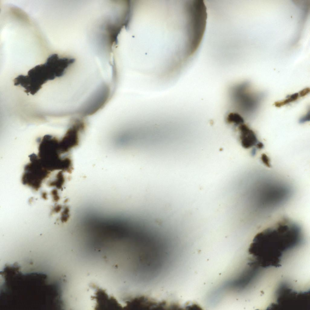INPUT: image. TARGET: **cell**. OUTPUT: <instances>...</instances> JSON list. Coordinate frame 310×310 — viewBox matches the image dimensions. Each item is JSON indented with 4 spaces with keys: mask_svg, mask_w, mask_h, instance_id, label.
I'll return each instance as SVG.
<instances>
[{
    "mask_svg": "<svg viewBox=\"0 0 310 310\" xmlns=\"http://www.w3.org/2000/svg\"><path fill=\"white\" fill-rule=\"evenodd\" d=\"M94 298L97 302V308H105H105L108 309L110 308H122L114 298H108L105 291L100 288L97 289Z\"/></svg>",
    "mask_w": 310,
    "mask_h": 310,
    "instance_id": "7",
    "label": "cell"
},
{
    "mask_svg": "<svg viewBox=\"0 0 310 310\" xmlns=\"http://www.w3.org/2000/svg\"><path fill=\"white\" fill-rule=\"evenodd\" d=\"M261 158L263 163L266 166L268 167H271V165L269 162V157L265 154H262L261 156Z\"/></svg>",
    "mask_w": 310,
    "mask_h": 310,
    "instance_id": "11",
    "label": "cell"
},
{
    "mask_svg": "<svg viewBox=\"0 0 310 310\" xmlns=\"http://www.w3.org/2000/svg\"><path fill=\"white\" fill-rule=\"evenodd\" d=\"M29 157L30 162L24 167L22 182L23 184L38 191L43 180L49 177L51 172L43 167L37 155L32 154Z\"/></svg>",
    "mask_w": 310,
    "mask_h": 310,
    "instance_id": "5",
    "label": "cell"
},
{
    "mask_svg": "<svg viewBox=\"0 0 310 310\" xmlns=\"http://www.w3.org/2000/svg\"><path fill=\"white\" fill-rule=\"evenodd\" d=\"M299 96L298 93H296L287 96V98L280 101L275 102L274 105L277 107H280L289 103L296 100Z\"/></svg>",
    "mask_w": 310,
    "mask_h": 310,
    "instance_id": "10",
    "label": "cell"
},
{
    "mask_svg": "<svg viewBox=\"0 0 310 310\" xmlns=\"http://www.w3.org/2000/svg\"><path fill=\"white\" fill-rule=\"evenodd\" d=\"M38 139V156L43 167L50 172L56 170L70 172L71 160L68 157L61 156L59 141L50 135H45Z\"/></svg>",
    "mask_w": 310,
    "mask_h": 310,
    "instance_id": "4",
    "label": "cell"
},
{
    "mask_svg": "<svg viewBox=\"0 0 310 310\" xmlns=\"http://www.w3.org/2000/svg\"><path fill=\"white\" fill-rule=\"evenodd\" d=\"M67 64L64 58L56 54L50 55L44 64L38 65L30 69L27 75H20L14 80L15 86L20 85L25 92L34 95L49 80L64 76Z\"/></svg>",
    "mask_w": 310,
    "mask_h": 310,
    "instance_id": "3",
    "label": "cell"
},
{
    "mask_svg": "<svg viewBox=\"0 0 310 310\" xmlns=\"http://www.w3.org/2000/svg\"><path fill=\"white\" fill-rule=\"evenodd\" d=\"M227 120L228 122L234 124L236 126L243 124L244 122L242 117L240 115L236 113H229L228 115Z\"/></svg>",
    "mask_w": 310,
    "mask_h": 310,
    "instance_id": "9",
    "label": "cell"
},
{
    "mask_svg": "<svg viewBox=\"0 0 310 310\" xmlns=\"http://www.w3.org/2000/svg\"><path fill=\"white\" fill-rule=\"evenodd\" d=\"M64 181L63 171H60L56 175L55 179L49 183L48 185L50 186H55L58 188L61 189Z\"/></svg>",
    "mask_w": 310,
    "mask_h": 310,
    "instance_id": "8",
    "label": "cell"
},
{
    "mask_svg": "<svg viewBox=\"0 0 310 310\" xmlns=\"http://www.w3.org/2000/svg\"><path fill=\"white\" fill-rule=\"evenodd\" d=\"M256 145L257 148L259 149H261L264 147V145L262 142H257Z\"/></svg>",
    "mask_w": 310,
    "mask_h": 310,
    "instance_id": "15",
    "label": "cell"
},
{
    "mask_svg": "<svg viewBox=\"0 0 310 310\" xmlns=\"http://www.w3.org/2000/svg\"><path fill=\"white\" fill-rule=\"evenodd\" d=\"M310 92V88H307L300 91L298 94L300 97H303L309 93Z\"/></svg>",
    "mask_w": 310,
    "mask_h": 310,
    "instance_id": "14",
    "label": "cell"
},
{
    "mask_svg": "<svg viewBox=\"0 0 310 310\" xmlns=\"http://www.w3.org/2000/svg\"><path fill=\"white\" fill-rule=\"evenodd\" d=\"M303 235L298 225L284 220L257 233L249 252L255 258V263L262 267H279L283 252L300 244Z\"/></svg>",
    "mask_w": 310,
    "mask_h": 310,
    "instance_id": "2",
    "label": "cell"
},
{
    "mask_svg": "<svg viewBox=\"0 0 310 310\" xmlns=\"http://www.w3.org/2000/svg\"><path fill=\"white\" fill-rule=\"evenodd\" d=\"M239 129L241 144L243 148H249L256 144L257 142V138L252 130L243 124L239 125Z\"/></svg>",
    "mask_w": 310,
    "mask_h": 310,
    "instance_id": "6",
    "label": "cell"
},
{
    "mask_svg": "<svg viewBox=\"0 0 310 310\" xmlns=\"http://www.w3.org/2000/svg\"><path fill=\"white\" fill-rule=\"evenodd\" d=\"M256 153V149L255 148H254L252 149L251 151V155L253 156H255Z\"/></svg>",
    "mask_w": 310,
    "mask_h": 310,
    "instance_id": "16",
    "label": "cell"
},
{
    "mask_svg": "<svg viewBox=\"0 0 310 310\" xmlns=\"http://www.w3.org/2000/svg\"><path fill=\"white\" fill-rule=\"evenodd\" d=\"M69 210L68 208L66 207L63 212V216L62 217V218L61 219L62 222H66L68 220L69 217Z\"/></svg>",
    "mask_w": 310,
    "mask_h": 310,
    "instance_id": "12",
    "label": "cell"
},
{
    "mask_svg": "<svg viewBox=\"0 0 310 310\" xmlns=\"http://www.w3.org/2000/svg\"><path fill=\"white\" fill-rule=\"evenodd\" d=\"M124 28L127 56L135 68L172 74L191 57L192 25L186 15L172 5L152 2L136 6L130 10Z\"/></svg>",
    "mask_w": 310,
    "mask_h": 310,
    "instance_id": "1",
    "label": "cell"
},
{
    "mask_svg": "<svg viewBox=\"0 0 310 310\" xmlns=\"http://www.w3.org/2000/svg\"><path fill=\"white\" fill-rule=\"evenodd\" d=\"M310 120V112H309L305 116L301 118L299 120V122L300 123H302L305 122L309 121Z\"/></svg>",
    "mask_w": 310,
    "mask_h": 310,
    "instance_id": "13",
    "label": "cell"
}]
</instances>
